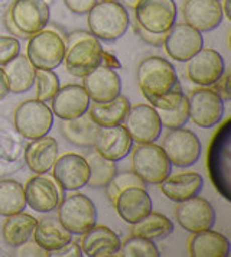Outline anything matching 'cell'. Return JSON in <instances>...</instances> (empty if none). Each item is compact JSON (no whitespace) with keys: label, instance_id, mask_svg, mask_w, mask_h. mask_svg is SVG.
Returning a JSON list of instances; mask_svg holds the SVG:
<instances>
[{"label":"cell","instance_id":"6da1fadb","mask_svg":"<svg viewBox=\"0 0 231 257\" xmlns=\"http://www.w3.org/2000/svg\"><path fill=\"white\" fill-rule=\"evenodd\" d=\"M138 84L143 97L156 110H172L185 95L175 67L162 57H148L139 64Z\"/></svg>","mask_w":231,"mask_h":257},{"label":"cell","instance_id":"7a4b0ae2","mask_svg":"<svg viewBox=\"0 0 231 257\" xmlns=\"http://www.w3.org/2000/svg\"><path fill=\"white\" fill-rule=\"evenodd\" d=\"M104 49L98 38L90 31H74L65 39V70L71 75L82 78L101 65Z\"/></svg>","mask_w":231,"mask_h":257},{"label":"cell","instance_id":"3957f363","mask_svg":"<svg viewBox=\"0 0 231 257\" xmlns=\"http://www.w3.org/2000/svg\"><path fill=\"white\" fill-rule=\"evenodd\" d=\"M49 15L45 0H15L5 15V24L12 36L29 39L48 26Z\"/></svg>","mask_w":231,"mask_h":257},{"label":"cell","instance_id":"277c9868","mask_svg":"<svg viewBox=\"0 0 231 257\" xmlns=\"http://www.w3.org/2000/svg\"><path fill=\"white\" fill-rule=\"evenodd\" d=\"M211 181L225 199L231 198V121L227 120L214 135L207 156Z\"/></svg>","mask_w":231,"mask_h":257},{"label":"cell","instance_id":"5b68a950","mask_svg":"<svg viewBox=\"0 0 231 257\" xmlns=\"http://www.w3.org/2000/svg\"><path fill=\"white\" fill-rule=\"evenodd\" d=\"M88 15V28L95 38L113 42L125 35L130 25L126 6L119 2H97Z\"/></svg>","mask_w":231,"mask_h":257},{"label":"cell","instance_id":"8992f818","mask_svg":"<svg viewBox=\"0 0 231 257\" xmlns=\"http://www.w3.org/2000/svg\"><path fill=\"white\" fill-rule=\"evenodd\" d=\"M65 55V38L54 28H44L28 41L26 57L36 70H55Z\"/></svg>","mask_w":231,"mask_h":257},{"label":"cell","instance_id":"52a82bcc","mask_svg":"<svg viewBox=\"0 0 231 257\" xmlns=\"http://www.w3.org/2000/svg\"><path fill=\"white\" fill-rule=\"evenodd\" d=\"M58 220L71 234L82 235L97 224V208L91 198L75 192L58 204Z\"/></svg>","mask_w":231,"mask_h":257},{"label":"cell","instance_id":"ba28073f","mask_svg":"<svg viewBox=\"0 0 231 257\" xmlns=\"http://www.w3.org/2000/svg\"><path fill=\"white\" fill-rule=\"evenodd\" d=\"M133 172L145 182L159 185L172 172V164L165 155L162 146L153 143H138L132 155Z\"/></svg>","mask_w":231,"mask_h":257},{"label":"cell","instance_id":"9c48e42d","mask_svg":"<svg viewBox=\"0 0 231 257\" xmlns=\"http://www.w3.org/2000/svg\"><path fill=\"white\" fill-rule=\"evenodd\" d=\"M16 132L25 139H36L49 133L54 124L52 110L39 100H26L16 107L13 113Z\"/></svg>","mask_w":231,"mask_h":257},{"label":"cell","instance_id":"30bf717a","mask_svg":"<svg viewBox=\"0 0 231 257\" xmlns=\"http://www.w3.org/2000/svg\"><path fill=\"white\" fill-rule=\"evenodd\" d=\"M162 149L171 164L178 168H188L199 159L202 145L194 132L178 127L166 133L162 142Z\"/></svg>","mask_w":231,"mask_h":257},{"label":"cell","instance_id":"8fae6325","mask_svg":"<svg viewBox=\"0 0 231 257\" xmlns=\"http://www.w3.org/2000/svg\"><path fill=\"white\" fill-rule=\"evenodd\" d=\"M188 98L189 118L202 128L214 127L224 116V100L209 87L191 91Z\"/></svg>","mask_w":231,"mask_h":257},{"label":"cell","instance_id":"7c38bea8","mask_svg":"<svg viewBox=\"0 0 231 257\" xmlns=\"http://www.w3.org/2000/svg\"><path fill=\"white\" fill-rule=\"evenodd\" d=\"M133 11L136 24L150 32H168L178 16L175 0H140Z\"/></svg>","mask_w":231,"mask_h":257},{"label":"cell","instance_id":"4fadbf2b","mask_svg":"<svg viewBox=\"0 0 231 257\" xmlns=\"http://www.w3.org/2000/svg\"><path fill=\"white\" fill-rule=\"evenodd\" d=\"M123 123L132 141L136 143H153L161 136V120L156 108L150 104L130 105Z\"/></svg>","mask_w":231,"mask_h":257},{"label":"cell","instance_id":"5bb4252c","mask_svg":"<svg viewBox=\"0 0 231 257\" xmlns=\"http://www.w3.org/2000/svg\"><path fill=\"white\" fill-rule=\"evenodd\" d=\"M175 217L185 231L191 234L212 228L217 220V214L211 202L198 195L178 202Z\"/></svg>","mask_w":231,"mask_h":257},{"label":"cell","instance_id":"9a60e30c","mask_svg":"<svg viewBox=\"0 0 231 257\" xmlns=\"http://www.w3.org/2000/svg\"><path fill=\"white\" fill-rule=\"evenodd\" d=\"M186 77L201 87H211L225 72V62L218 51L201 48L192 58L186 61Z\"/></svg>","mask_w":231,"mask_h":257},{"label":"cell","instance_id":"2e32d148","mask_svg":"<svg viewBox=\"0 0 231 257\" xmlns=\"http://www.w3.org/2000/svg\"><path fill=\"white\" fill-rule=\"evenodd\" d=\"M26 205L38 212H51L58 207L62 199V189L57 181L45 174L32 176L23 187Z\"/></svg>","mask_w":231,"mask_h":257},{"label":"cell","instance_id":"e0dca14e","mask_svg":"<svg viewBox=\"0 0 231 257\" xmlns=\"http://www.w3.org/2000/svg\"><path fill=\"white\" fill-rule=\"evenodd\" d=\"M52 176L62 191H78L88 184L90 166L78 153H65L57 158L52 166Z\"/></svg>","mask_w":231,"mask_h":257},{"label":"cell","instance_id":"ac0fdd59","mask_svg":"<svg viewBox=\"0 0 231 257\" xmlns=\"http://www.w3.org/2000/svg\"><path fill=\"white\" fill-rule=\"evenodd\" d=\"M163 48L166 54L179 62H186L204 48V38L199 31L188 24H175L168 31Z\"/></svg>","mask_w":231,"mask_h":257},{"label":"cell","instance_id":"d6986e66","mask_svg":"<svg viewBox=\"0 0 231 257\" xmlns=\"http://www.w3.org/2000/svg\"><path fill=\"white\" fill-rule=\"evenodd\" d=\"M82 87L92 103H104L116 98L122 91V80L114 68L98 65L82 77Z\"/></svg>","mask_w":231,"mask_h":257},{"label":"cell","instance_id":"ffe728a7","mask_svg":"<svg viewBox=\"0 0 231 257\" xmlns=\"http://www.w3.org/2000/svg\"><path fill=\"white\" fill-rule=\"evenodd\" d=\"M91 100L82 85L68 84L59 88L51 100V110L54 116L61 120H72L88 111Z\"/></svg>","mask_w":231,"mask_h":257},{"label":"cell","instance_id":"44dd1931","mask_svg":"<svg viewBox=\"0 0 231 257\" xmlns=\"http://www.w3.org/2000/svg\"><path fill=\"white\" fill-rule=\"evenodd\" d=\"M182 15L185 24L199 32H209L218 28L224 19L219 0H185Z\"/></svg>","mask_w":231,"mask_h":257},{"label":"cell","instance_id":"7402d4cb","mask_svg":"<svg viewBox=\"0 0 231 257\" xmlns=\"http://www.w3.org/2000/svg\"><path fill=\"white\" fill-rule=\"evenodd\" d=\"M133 141L125 126L116 124L98 128L92 146L101 156L117 162L130 153Z\"/></svg>","mask_w":231,"mask_h":257},{"label":"cell","instance_id":"603a6c76","mask_svg":"<svg viewBox=\"0 0 231 257\" xmlns=\"http://www.w3.org/2000/svg\"><path fill=\"white\" fill-rule=\"evenodd\" d=\"M119 217L127 224L140 221L152 212V199L145 188L130 187L119 194L114 204Z\"/></svg>","mask_w":231,"mask_h":257},{"label":"cell","instance_id":"cb8c5ba5","mask_svg":"<svg viewBox=\"0 0 231 257\" xmlns=\"http://www.w3.org/2000/svg\"><path fill=\"white\" fill-rule=\"evenodd\" d=\"M81 250L85 256L110 257L120 256L122 241L119 235L108 227L94 225L88 231L82 234L80 241Z\"/></svg>","mask_w":231,"mask_h":257},{"label":"cell","instance_id":"d4e9b609","mask_svg":"<svg viewBox=\"0 0 231 257\" xmlns=\"http://www.w3.org/2000/svg\"><path fill=\"white\" fill-rule=\"evenodd\" d=\"M59 152L58 141L52 136L32 139L25 149V164L35 174H46L52 169Z\"/></svg>","mask_w":231,"mask_h":257},{"label":"cell","instance_id":"484cf974","mask_svg":"<svg viewBox=\"0 0 231 257\" xmlns=\"http://www.w3.org/2000/svg\"><path fill=\"white\" fill-rule=\"evenodd\" d=\"M162 194L173 202H182L201 192L204 187V178L195 171H185L169 174L161 184Z\"/></svg>","mask_w":231,"mask_h":257},{"label":"cell","instance_id":"4316f807","mask_svg":"<svg viewBox=\"0 0 231 257\" xmlns=\"http://www.w3.org/2000/svg\"><path fill=\"white\" fill-rule=\"evenodd\" d=\"M32 240L49 254L72 240V234L61 224L58 217L45 215L36 221Z\"/></svg>","mask_w":231,"mask_h":257},{"label":"cell","instance_id":"83f0119b","mask_svg":"<svg viewBox=\"0 0 231 257\" xmlns=\"http://www.w3.org/2000/svg\"><path fill=\"white\" fill-rule=\"evenodd\" d=\"M188 250L192 257H228L230 241L224 234L209 228L194 234L189 240Z\"/></svg>","mask_w":231,"mask_h":257},{"label":"cell","instance_id":"f1b7e54d","mask_svg":"<svg viewBox=\"0 0 231 257\" xmlns=\"http://www.w3.org/2000/svg\"><path fill=\"white\" fill-rule=\"evenodd\" d=\"M3 72L9 84V90L13 94L28 93L35 84V72L36 68L31 64L26 55H18L3 65Z\"/></svg>","mask_w":231,"mask_h":257},{"label":"cell","instance_id":"f546056e","mask_svg":"<svg viewBox=\"0 0 231 257\" xmlns=\"http://www.w3.org/2000/svg\"><path fill=\"white\" fill-rule=\"evenodd\" d=\"M130 108V101L127 97L119 94L116 98L104 103H94L88 107V116L100 127L122 124L127 111Z\"/></svg>","mask_w":231,"mask_h":257},{"label":"cell","instance_id":"4dcf8cb0","mask_svg":"<svg viewBox=\"0 0 231 257\" xmlns=\"http://www.w3.org/2000/svg\"><path fill=\"white\" fill-rule=\"evenodd\" d=\"M36 221L38 218L23 211L8 215L2 225V237L5 243L11 247H18L31 240L36 227Z\"/></svg>","mask_w":231,"mask_h":257},{"label":"cell","instance_id":"1f68e13d","mask_svg":"<svg viewBox=\"0 0 231 257\" xmlns=\"http://www.w3.org/2000/svg\"><path fill=\"white\" fill-rule=\"evenodd\" d=\"M100 126H97L88 116V113L82 116L72 118V120H62L61 124V132L64 138L80 148H90L94 145L97 132Z\"/></svg>","mask_w":231,"mask_h":257},{"label":"cell","instance_id":"d6a6232c","mask_svg":"<svg viewBox=\"0 0 231 257\" xmlns=\"http://www.w3.org/2000/svg\"><path fill=\"white\" fill-rule=\"evenodd\" d=\"M132 235L149 240H162L173 233V222L163 214L149 212L140 221L132 224Z\"/></svg>","mask_w":231,"mask_h":257},{"label":"cell","instance_id":"836d02e7","mask_svg":"<svg viewBox=\"0 0 231 257\" xmlns=\"http://www.w3.org/2000/svg\"><path fill=\"white\" fill-rule=\"evenodd\" d=\"M26 207L25 191L21 182L15 179L0 181V215L8 217L21 212Z\"/></svg>","mask_w":231,"mask_h":257},{"label":"cell","instance_id":"e575fe53","mask_svg":"<svg viewBox=\"0 0 231 257\" xmlns=\"http://www.w3.org/2000/svg\"><path fill=\"white\" fill-rule=\"evenodd\" d=\"M84 158L90 166V179L87 185H90L91 188L107 187L111 178L117 174V166L114 161H110L101 156L95 149L90 151Z\"/></svg>","mask_w":231,"mask_h":257},{"label":"cell","instance_id":"d590c367","mask_svg":"<svg viewBox=\"0 0 231 257\" xmlns=\"http://www.w3.org/2000/svg\"><path fill=\"white\" fill-rule=\"evenodd\" d=\"M120 256L125 257H159L161 253L153 240L132 235L120 245Z\"/></svg>","mask_w":231,"mask_h":257},{"label":"cell","instance_id":"8d00e7d4","mask_svg":"<svg viewBox=\"0 0 231 257\" xmlns=\"http://www.w3.org/2000/svg\"><path fill=\"white\" fill-rule=\"evenodd\" d=\"M35 84H36V100L48 103L61 88L59 77L54 70H36L35 72Z\"/></svg>","mask_w":231,"mask_h":257},{"label":"cell","instance_id":"74e56055","mask_svg":"<svg viewBox=\"0 0 231 257\" xmlns=\"http://www.w3.org/2000/svg\"><path fill=\"white\" fill-rule=\"evenodd\" d=\"M158 116L161 120L162 127L178 128L184 127L185 124L189 120V113H188V98L184 95L182 101L179 103L178 107H175L172 110H156Z\"/></svg>","mask_w":231,"mask_h":257},{"label":"cell","instance_id":"f35d334b","mask_svg":"<svg viewBox=\"0 0 231 257\" xmlns=\"http://www.w3.org/2000/svg\"><path fill=\"white\" fill-rule=\"evenodd\" d=\"M130 187H140L145 188V182L139 178L133 171L132 172H122V174H116L111 181L107 184V197L111 201V204H114L116 198L119 197V194L122 191H125L126 188Z\"/></svg>","mask_w":231,"mask_h":257},{"label":"cell","instance_id":"ab89813d","mask_svg":"<svg viewBox=\"0 0 231 257\" xmlns=\"http://www.w3.org/2000/svg\"><path fill=\"white\" fill-rule=\"evenodd\" d=\"M21 54V42L12 35H0V67Z\"/></svg>","mask_w":231,"mask_h":257},{"label":"cell","instance_id":"60d3db41","mask_svg":"<svg viewBox=\"0 0 231 257\" xmlns=\"http://www.w3.org/2000/svg\"><path fill=\"white\" fill-rule=\"evenodd\" d=\"M136 32H138L139 38L146 42L150 47H163V42H165V38H166V34L168 32H150V31H146L143 29L142 26H139L136 24Z\"/></svg>","mask_w":231,"mask_h":257},{"label":"cell","instance_id":"b9f144b4","mask_svg":"<svg viewBox=\"0 0 231 257\" xmlns=\"http://www.w3.org/2000/svg\"><path fill=\"white\" fill-rule=\"evenodd\" d=\"M16 256H38V257H48L51 256L48 251H45L44 248H41L39 245L35 243L34 240L32 241H26L23 244L18 245L16 247Z\"/></svg>","mask_w":231,"mask_h":257},{"label":"cell","instance_id":"7bdbcfd3","mask_svg":"<svg viewBox=\"0 0 231 257\" xmlns=\"http://www.w3.org/2000/svg\"><path fill=\"white\" fill-rule=\"evenodd\" d=\"M64 3L69 9V12L75 15H87L97 3V0H64Z\"/></svg>","mask_w":231,"mask_h":257},{"label":"cell","instance_id":"ee69618b","mask_svg":"<svg viewBox=\"0 0 231 257\" xmlns=\"http://www.w3.org/2000/svg\"><path fill=\"white\" fill-rule=\"evenodd\" d=\"M51 256L57 257H81L84 256L82 250H81V245L78 241H69L65 245H62L61 248H58L55 251L51 253Z\"/></svg>","mask_w":231,"mask_h":257},{"label":"cell","instance_id":"f6af8a7d","mask_svg":"<svg viewBox=\"0 0 231 257\" xmlns=\"http://www.w3.org/2000/svg\"><path fill=\"white\" fill-rule=\"evenodd\" d=\"M228 84H230V75L228 74H225L224 72V75L219 78L218 81L215 82L214 85H211V87H214L212 90L215 91V93L218 94L219 97L224 100V101H228L230 100V87H228Z\"/></svg>","mask_w":231,"mask_h":257},{"label":"cell","instance_id":"bcb514c9","mask_svg":"<svg viewBox=\"0 0 231 257\" xmlns=\"http://www.w3.org/2000/svg\"><path fill=\"white\" fill-rule=\"evenodd\" d=\"M11 93V90H9V84H8V80H6V75H5V72L2 70V67H0V100H3L8 94Z\"/></svg>","mask_w":231,"mask_h":257},{"label":"cell","instance_id":"7dc6e473","mask_svg":"<svg viewBox=\"0 0 231 257\" xmlns=\"http://www.w3.org/2000/svg\"><path fill=\"white\" fill-rule=\"evenodd\" d=\"M139 2H140V0H125V5H126L129 9H132V11H133V9H135V6L138 5Z\"/></svg>","mask_w":231,"mask_h":257},{"label":"cell","instance_id":"c3c4849f","mask_svg":"<svg viewBox=\"0 0 231 257\" xmlns=\"http://www.w3.org/2000/svg\"><path fill=\"white\" fill-rule=\"evenodd\" d=\"M107 2H119V0H107Z\"/></svg>","mask_w":231,"mask_h":257},{"label":"cell","instance_id":"681fc988","mask_svg":"<svg viewBox=\"0 0 231 257\" xmlns=\"http://www.w3.org/2000/svg\"><path fill=\"white\" fill-rule=\"evenodd\" d=\"M219 2H221V0H219Z\"/></svg>","mask_w":231,"mask_h":257}]
</instances>
